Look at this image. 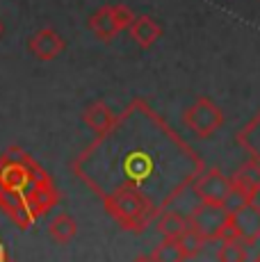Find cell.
Listing matches in <instances>:
<instances>
[{"instance_id":"cell-1","label":"cell","mask_w":260,"mask_h":262,"mask_svg":"<svg viewBox=\"0 0 260 262\" xmlns=\"http://www.w3.org/2000/svg\"><path fill=\"white\" fill-rule=\"evenodd\" d=\"M82 162H110L114 180L110 191L119 187L142 191L160 214L206 169L201 155L144 98H135L114 117L112 128L98 135Z\"/></svg>"},{"instance_id":"cell-2","label":"cell","mask_w":260,"mask_h":262,"mask_svg":"<svg viewBox=\"0 0 260 262\" xmlns=\"http://www.w3.org/2000/svg\"><path fill=\"white\" fill-rule=\"evenodd\" d=\"M103 205L107 214L130 233H142L160 216L153 203L137 189L119 187L103 196Z\"/></svg>"},{"instance_id":"cell-3","label":"cell","mask_w":260,"mask_h":262,"mask_svg":"<svg viewBox=\"0 0 260 262\" xmlns=\"http://www.w3.org/2000/svg\"><path fill=\"white\" fill-rule=\"evenodd\" d=\"M183 123L187 125L199 139H208L224 125V112L208 96H199L189 107H185Z\"/></svg>"},{"instance_id":"cell-4","label":"cell","mask_w":260,"mask_h":262,"mask_svg":"<svg viewBox=\"0 0 260 262\" xmlns=\"http://www.w3.org/2000/svg\"><path fill=\"white\" fill-rule=\"evenodd\" d=\"M231 187H233V178H228V176L217 167L203 169L192 185L194 194L201 199V203H214V205H224Z\"/></svg>"},{"instance_id":"cell-5","label":"cell","mask_w":260,"mask_h":262,"mask_svg":"<svg viewBox=\"0 0 260 262\" xmlns=\"http://www.w3.org/2000/svg\"><path fill=\"white\" fill-rule=\"evenodd\" d=\"M228 214L224 210V205H214V203H201L192 210V214L187 216L189 219V226L194 230L206 237V242H219V233L222 228L226 226L228 221Z\"/></svg>"},{"instance_id":"cell-6","label":"cell","mask_w":260,"mask_h":262,"mask_svg":"<svg viewBox=\"0 0 260 262\" xmlns=\"http://www.w3.org/2000/svg\"><path fill=\"white\" fill-rule=\"evenodd\" d=\"M231 221L237 230V239L247 246H253L260 242V205L256 201L247 203L237 212L231 214Z\"/></svg>"},{"instance_id":"cell-7","label":"cell","mask_w":260,"mask_h":262,"mask_svg":"<svg viewBox=\"0 0 260 262\" xmlns=\"http://www.w3.org/2000/svg\"><path fill=\"white\" fill-rule=\"evenodd\" d=\"M67 48V41L62 39V34L53 28H41L28 39V50L41 62H51V59L59 57Z\"/></svg>"},{"instance_id":"cell-8","label":"cell","mask_w":260,"mask_h":262,"mask_svg":"<svg viewBox=\"0 0 260 262\" xmlns=\"http://www.w3.org/2000/svg\"><path fill=\"white\" fill-rule=\"evenodd\" d=\"M89 30H92V34L98 39V41H112L114 37H117L121 30H119L117 21H114V14H112V5H105V7L96 9V12L89 16Z\"/></svg>"},{"instance_id":"cell-9","label":"cell","mask_w":260,"mask_h":262,"mask_svg":"<svg viewBox=\"0 0 260 262\" xmlns=\"http://www.w3.org/2000/svg\"><path fill=\"white\" fill-rule=\"evenodd\" d=\"M128 32L133 37V41L139 48H151L153 43L162 37V28L158 21H153L151 16H135V21L128 25Z\"/></svg>"},{"instance_id":"cell-10","label":"cell","mask_w":260,"mask_h":262,"mask_svg":"<svg viewBox=\"0 0 260 262\" xmlns=\"http://www.w3.org/2000/svg\"><path fill=\"white\" fill-rule=\"evenodd\" d=\"M82 121H84V125H87L92 133H96V137H98V135H105L110 128H112L114 114L103 100H96V103H89L87 107H84Z\"/></svg>"},{"instance_id":"cell-11","label":"cell","mask_w":260,"mask_h":262,"mask_svg":"<svg viewBox=\"0 0 260 262\" xmlns=\"http://www.w3.org/2000/svg\"><path fill=\"white\" fill-rule=\"evenodd\" d=\"M235 142H237V146L249 155V158L260 162V110L253 114V119L249 121L244 128L237 130Z\"/></svg>"},{"instance_id":"cell-12","label":"cell","mask_w":260,"mask_h":262,"mask_svg":"<svg viewBox=\"0 0 260 262\" xmlns=\"http://www.w3.org/2000/svg\"><path fill=\"white\" fill-rule=\"evenodd\" d=\"M231 178H233V183L237 185L240 189H244L249 196L256 199L258 191H260V162L249 158L244 164H240L237 171H235Z\"/></svg>"},{"instance_id":"cell-13","label":"cell","mask_w":260,"mask_h":262,"mask_svg":"<svg viewBox=\"0 0 260 262\" xmlns=\"http://www.w3.org/2000/svg\"><path fill=\"white\" fill-rule=\"evenodd\" d=\"M156 228L158 233L162 235V237H181L185 230L189 228V219L181 212H176V210H164L162 214L156 219Z\"/></svg>"},{"instance_id":"cell-14","label":"cell","mask_w":260,"mask_h":262,"mask_svg":"<svg viewBox=\"0 0 260 262\" xmlns=\"http://www.w3.org/2000/svg\"><path fill=\"white\" fill-rule=\"evenodd\" d=\"M48 235L57 244H69L78 235V224L71 214H57L48 226Z\"/></svg>"},{"instance_id":"cell-15","label":"cell","mask_w":260,"mask_h":262,"mask_svg":"<svg viewBox=\"0 0 260 262\" xmlns=\"http://www.w3.org/2000/svg\"><path fill=\"white\" fill-rule=\"evenodd\" d=\"M151 258H153V262H183L185 260V253H183L181 244H178V239L164 237L156 246V249H153Z\"/></svg>"},{"instance_id":"cell-16","label":"cell","mask_w":260,"mask_h":262,"mask_svg":"<svg viewBox=\"0 0 260 262\" xmlns=\"http://www.w3.org/2000/svg\"><path fill=\"white\" fill-rule=\"evenodd\" d=\"M219 262H249V246L242 244L240 239H228L222 242L217 251Z\"/></svg>"},{"instance_id":"cell-17","label":"cell","mask_w":260,"mask_h":262,"mask_svg":"<svg viewBox=\"0 0 260 262\" xmlns=\"http://www.w3.org/2000/svg\"><path fill=\"white\" fill-rule=\"evenodd\" d=\"M176 239H178V244H181L185 258H197V255L203 251V246L208 244L206 237H203V235L199 233V230H194L192 226H189V228L185 230L181 237H176Z\"/></svg>"},{"instance_id":"cell-18","label":"cell","mask_w":260,"mask_h":262,"mask_svg":"<svg viewBox=\"0 0 260 262\" xmlns=\"http://www.w3.org/2000/svg\"><path fill=\"white\" fill-rule=\"evenodd\" d=\"M253 201V196H249L244 189H240L237 185L233 183V187L231 191H228V196H226V201H224V210H226L228 214H233V212H237L240 208H244L247 203H251Z\"/></svg>"},{"instance_id":"cell-19","label":"cell","mask_w":260,"mask_h":262,"mask_svg":"<svg viewBox=\"0 0 260 262\" xmlns=\"http://www.w3.org/2000/svg\"><path fill=\"white\" fill-rule=\"evenodd\" d=\"M112 14H114V21H117L119 30H128V25L135 21L133 9L126 7V5H112Z\"/></svg>"},{"instance_id":"cell-20","label":"cell","mask_w":260,"mask_h":262,"mask_svg":"<svg viewBox=\"0 0 260 262\" xmlns=\"http://www.w3.org/2000/svg\"><path fill=\"white\" fill-rule=\"evenodd\" d=\"M133 262H153L151 255H139V258H135Z\"/></svg>"},{"instance_id":"cell-21","label":"cell","mask_w":260,"mask_h":262,"mask_svg":"<svg viewBox=\"0 0 260 262\" xmlns=\"http://www.w3.org/2000/svg\"><path fill=\"white\" fill-rule=\"evenodd\" d=\"M5 34V25H3V21H0V37Z\"/></svg>"}]
</instances>
